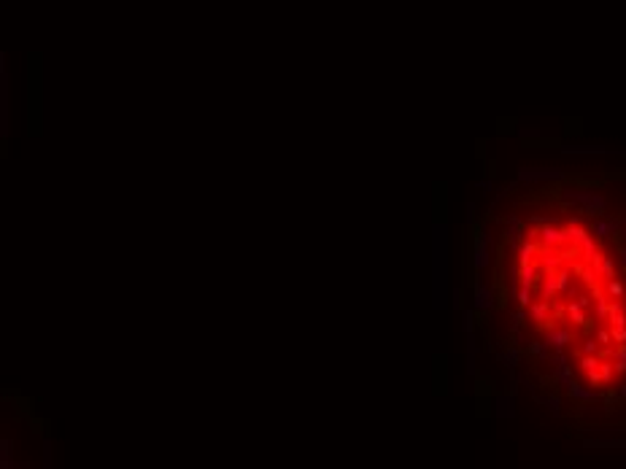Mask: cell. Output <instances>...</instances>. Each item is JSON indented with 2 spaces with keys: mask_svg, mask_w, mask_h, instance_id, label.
<instances>
[{
  "mask_svg": "<svg viewBox=\"0 0 626 469\" xmlns=\"http://www.w3.org/2000/svg\"><path fill=\"white\" fill-rule=\"evenodd\" d=\"M591 264H594V270L599 273V278H608V281H613V278H615V262L610 259L608 254H602V251H599V254L594 256V262H591Z\"/></svg>",
  "mask_w": 626,
  "mask_h": 469,
  "instance_id": "cell-1",
  "label": "cell"
},
{
  "mask_svg": "<svg viewBox=\"0 0 626 469\" xmlns=\"http://www.w3.org/2000/svg\"><path fill=\"white\" fill-rule=\"evenodd\" d=\"M608 321L613 324V327H626V308H623V302H610V315H608Z\"/></svg>",
  "mask_w": 626,
  "mask_h": 469,
  "instance_id": "cell-2",
  "label": "cell"
},
{
  "mask_svg": "<svg viewBox=\"0 0 626 469\" xmlns=\"http://www.w3.org/2000/svg\"><path fill=\"white\" fill-rule=\"evenodd\" d=\"M608 294L613 297V300H623L626 297V283H621V281H608Z\"/></svg>",
  "mask_w": 626,
  "mask_h": 469,
  "instance_id": "cell-3",
  "label": "cell"
},
{
  "mask_svg": "<svg viewBox=\"0 0 626 469\" xmlns=\"http://www.w3.org/2000/svg\"><path fill=\"white\" fill-rule=\"evenodd\" d=\"M613 367H615V372H626V345H618V348H615Z\"/></svg>",
  "mask_w": 626,
  "mask_h": 469,
  "instance_id": "cell-4",
  "label": "cell"
},
{
  "mask_svg": "<svg viewBox=\"0 0 626 469\" xmlns=\"http://www.w3.org/2000/svg\"><path fill=\"white\" fill-rule=\"evenodd\" d=\"M599 375H602V380H605V386H610V380H613V375H615V367H613V361H610V359H602V364H599Z\"/></svg>",
  "mask_w": 626,
  "mask_h": 469,
  "instance_id": "cell-5",
  "label": "cell"
},
{
  "mask_svg": "<svg viewBox=\"0 0 626 469\" xmlns=\"http://www.w3.org/2000/svg\"><path fill=\"white\" fill-rule=\"evenodd\" d=\"M610 334H613V342H615V345H626V327H613Z\"/></svg>",
  "mask_w": 626,
  "mask_h": 469,
  "instance_id": "cell-6",
  "label": "cell"
},
{
  "mask_svg": "<svg viewBox=\"0 0 626 469\" xmlns=\"http://www.w3.org/2000/svg\"><path fill=\"white\" fill-rule=\"evenodd\" d=\"M596 340H599V345H610V342H613L610 329H599V332H596Z\"/></svg>",
  "mask_w": 626,
  "mask_h": 469,
  "instance_id": "cell-7",
  "label": "cell"
},
{
  "mask_svg": "<svg viewBox=\"0 0 626 469\" xmlns=\"http://www.w3.org/2000/svg\"><path fill=\"white\" fill-rule=\"evenodd\" d=\"M618 248H621V267L626 270V245H618Z\"/></svg>",
  "mask_w": 626,
  "mask_h": 469,
  "instance_id": "cell-8",
  "label": "cell"
}]
</instances>
